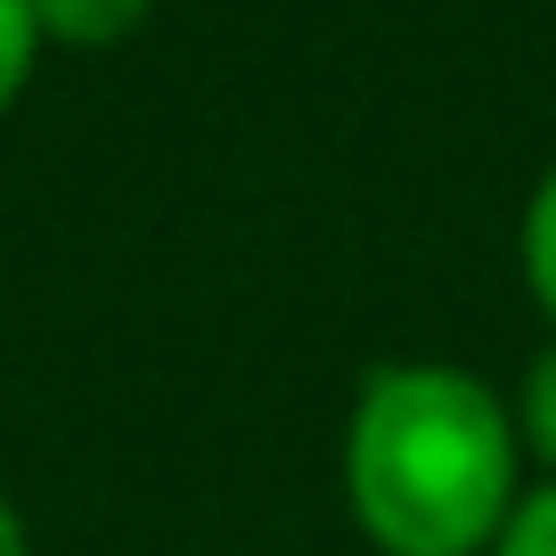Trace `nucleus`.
<instances>
[{
	"label": "nucleus",
	"mask_w": 556,
	"mask_h": 556,
	"mask_svg": "<svg viewBox=\"0 0 556 556\" xmlns=\"http://www.w3.org/2000/svg\"><path fill=\"white\" fill-rule=\"evenodd\" d=\"M0 556H34V540H25V516H17V500L0 491Z\"/></svg>",
	"instance_id": "obj_7"
},
{
	"label": "nucleus",
	"mask_w": 556,
	"mask_h": 556,
	"mask_svg": "<svg viewBox=\"0 0 556 556\" xmlns=\"http://www.w3.org/2000/svg\"><path fill=\"white\" fill-rule=\"evenodd\" d=\"M491 556H556V475H548V483H532V491L516 500V516L500 523Z\"/></svg>",
	"instance_id": "obj_6"
},
{
	"label": "nucleus",
	"mask_w": 556,
	"mask_h": 556,
	"mask_svg": "<svg viewBox=\"0 0 556 556\" xmlns=\"http://www.w3.org/2000/svg\"><path fill=\"white\" fill-rule=\"evenodd\" d=\"M41 66V25H34V0H0V115L25 99Z\"/></svg>",
	"instance_id": "obj_5"
},
{
	"label": "nucleus",
	"mask_w": 556,
	"mask_h": 556,
	"mask_svg": "<svg viewBox=\"0 0 556 556\" xmlns=\"http://www.w3.org/2000/svg\"><path fill=\"white\" fill-rule=\"evenodd\" d=\"M523 500L516 409L458 361H384L344 417V507L377 556H491Z\"/></svg>",
	"instance_id": "obj_1"
},
{
	"label": "nucleus",
	"mask_w": 556,
	"mask_h": 556,
	"mask_svg": "<svg viewBox=\"0 0 556 556\" xmlns=\"http://www.w3.org/2000/svg\"><path fill=\"white\" fill-rule=\"evenodd\" d=\"M148 9L156 0H34V25L58 50H115L123 34L148 25Z\"/></svg>",
	"instance_id": "obj_2"
},
{
	"label": "nucleus",
	"mask_w": 556,
	"mask_h": 556,
	"mask_svg": "<svg viewBox=\"0 0 556 556\" xmlns=\"http://www.w3.org/2000/svg\"><path fill=\"white\" fill-rule=\"evenodd\" d=\"M523 287H532V303L556 328V164L540 173L532 205H523Z\"/></svg>",
	"instance_id": "obj_4"
},
{
	"label": "nucleus",
	"mask_w": 556,
	"mask_h": 556,
	"mask_svg": "<svg viewBox=\"0 0 556 556\" xmlns=\"http://www.w3.org/2000/svg\"><path fill=\"white\" fill-rule=\"evenodd\" d=\"M516 442H523V458H540L556 475V336L532 352V368L516 384Z\"/></svg>",
	"instance_id": "obj_3"
}]
</instances>
